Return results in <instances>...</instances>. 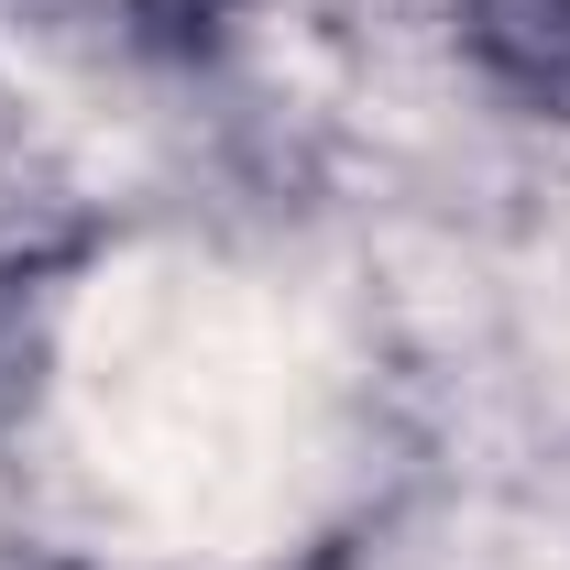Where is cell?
I'll list each match as a JSON object with an SVG mask.
<instances>
[{
    "instance_id": "cell-1",
    "label": "cell",
    "mask_w": 570,
    "mask_h": 570,
    "mask_svg": "<svg viewBox=\"0 0 570 570\" xmlns=\"http://www.w3.org/2000/svg\"><path fill=\"white\" fill-rule=\"evenodd\" d=\"M461 33L515 99L570 110V0H461Z\"/></svg>"
}]
</instances>
